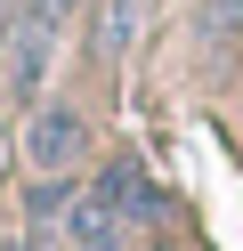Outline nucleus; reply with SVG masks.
<instances>
[{
    "label": "nucleus",
    "mask_w": 243,
    "mask_h": 251,
    "mask_svg": "<svg viewBox=\"0 0 243 251\" xmlns=\"http://www.w3.org/2000/svg\"><path fill=\"white\" fill-rule=\"evenodd\" d=\"M73 8L81 0H25V8H16V25H8V89L16 98L41 89V73H49V57H57V33H65Z\"/></svg>",
    "instance_id": "nucleus-1"
},
{
    "label": "nucleus",
    "mask_w": 243,
    "mask_h": 251,
    "mask_svg": "<svg viewBox=\"0 0 243 251\" xmlns=\"http://www.w3.org/2000/svg\"><path fill=\"white\" fill-rule=\"evenodd\" d=\"M89 202L113 219V227H138V219H162V195H154V178H146L138 162H113L106 178L89 186Z\"/></svg>",
    "instance_id": "nucleus-2"
},
{
    "label": "nucleus",
    "mask_w": 243,
    "mask_h": 251,
    "mask_svg": "<svg viewBox=\"0 0 243 251\" xmlns=\"http://www.w3.org/2000/svg\"><path fill=\"white\" fill-rule=\"evenodd\" d=\"M81 138H89V130H81L73 105H41V114H32V130H25V154H32V170H49V178H57V170L81 154Z\"/></svg>",
    "instance_id": "nucleus-3"
},
{
    "label": "nucleus",
    "mask_w": 243,
    "mask_h": 251,
    "mask_svg": "<svg viewBox=\"0 0 243 251\" xmlns=\"http://www.w3.org/2000/svg\"><path fill=\"white\" fill-rule=\"evenodd\" d=\"M73 202H81V186H73V178H32V195H25L32 235H41V227H57V219H73Z\"/></svg>",
    "instance_id": "nucleus-4"
},
{
    "label": "nucleus",
    "mask_w": 243,
    "mask_h": 251,
    "mask_svg": "<svg viewBox=\"0 0 243 251\" xmlns=\"http://www.w3.org/2000/svg\"><path fill=\"white\" fill-rule=\"evenodd\" d=\"M138 8H146V0H106V8H97V57H122V49H130Z\"/></svg>",
    "instance_id": "nucleus-5"
},
{
    "label": "nucleus",
    "mask_w": 243,
    "mask_h": 251,
    "mask_svg": "<svg viewBox=\"0 0 243 251\" xmlns=\"http://www.w3.org/2000/svg\"><path fill=\"white\" fill-rule=\"evenodd\" d=\"M227 25H243V0H211L203 8V33H227Z\"/></svg>",
    "instance_id": "nucleus-6"
},
{
    "label": "nucleus",
    "mask_w": 243,
    "mask_h": 251,
    "mask_svg": "<svg viewBox=\"0 0 243 251\" xmlns=\"http://www.w3.org/2000/svg\"><path fill=\"white\" fill-rule=\"evenodd\" d=\"M0 251H41V243H32V235H16V243H0Z\"/></svg>",
    "instance_id": "nucleus-7"
}]
</instances>
